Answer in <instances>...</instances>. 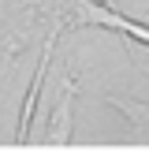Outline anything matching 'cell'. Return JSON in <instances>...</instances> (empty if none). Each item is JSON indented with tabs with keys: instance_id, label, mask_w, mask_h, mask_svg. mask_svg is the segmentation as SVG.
Listing matches in <instances>:
<instances>
[{
	"instance_id": "1",
	"label": "cell",
	"mask_w": 149,
	"mask_h": 153,
	"mask_svg": "<svg viewBox=\"0 0 149 153\" xmlns=\"http://www.w3.org/2000/svg\"><path fill=\"white\" fill-rule=\"evenodd\" d=\"M71 7H74L71 22H93V26H112V30H123V34L138 37L142 45H149V26H142V22H131V19H123V15H119L116 7L93 4V0H71Z\"/></svg>"
},
{
	"instance_id": "2",
	"label": "cell",
	"mask_w": 149,
	"mask_h": 153,
	"mask_svg": "<svg viewBox=\"0 0 149 153\" xmlns=\"http://www.w3.org/2000/svg\"><path fill=\"white\" fill-rule=\"evenodd\" d=\"M74 94H78V75H71V79L63 82V90H60V97H56V108H52V116H49V146H67L71 142V131H74V123H71V108H74Z\"/></svg>"
},
{
	"instance_id": "3",
	"label": "cell",
	"mask_w": 149,
	"mask_h": 153,
	"mask_svg": "<svg viewBox=\"0 0 149 153\" xmlns=\"http://www.w3.org/2000/svg\"><path fill=\"white\" fill-rule=\"evenodd\" d=\"M60 22L52 26V34L45 37V52H41V60H37V71H34V82H30V94H26V101H22V112H19V142H26L30 138V120H34V105H37V94H41V82H45V71H49V56H52V45H56V37H60Z\"/></svg>"
},
{
	"instance_id": "4",
	"label": "cell",
	"mask_w": 149,
	"mask_h": 153,
	"mask_svg": "<svg viewBox=\"0 0 149 153\" xmlns=\"http://www.w3.org/2000/svg\"><path fill=\"white\" fill-rule=\"evenodd\" d=\"M104 101H108L116 112H123L127 123H131L138 134H149V101H134V97H119V94L104 97Z\"/></svg>"
},
{
	"instance_id": "5",
	"label": "cell",
	"mask_w": 149,
	"mask_h": 153,
	"mask_svg": "<svg viewBox=\"0 0 149 153\" xmlns=\"http://www.w3.org/2000/svg\"><path fill=\"white\" fill-rule=\"evenodd\" d=\"M104 7H116V0H104Z\"/></svg>"
}]
</instances>
